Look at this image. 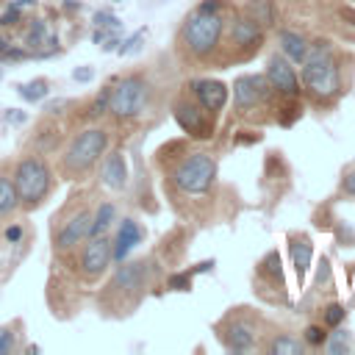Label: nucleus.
Instances as JSON below:
<instances>
[{
    "label": "nucleus",
    "mask_w": 355,
    "mask_h": 355,
    "mask_svg": "<svg viewBox=\"0 0 355 355\" xmlns=\"http://www.w3.org/2000/svg\"><path fill=\"white\" fill-rule=\"evenodd\" d=\"M169 288H180V291H189V288H191V272H180V275H172V277H169Z\"/></svg>",
    "instance_id": "nucleus-28"
},
{
    "label": "nucleus",
    "mask_w": 355,
    "mask_h": 355,
    "mask_svg": "<svg viewBox=\"0 0 355 355\" xmlns=\"http://www.w3.org/2000/svg\"><path fill=\"white\" fill-rule=\"evenodd\" d=\"M17 22H22V8L8 6V8L0 14V25H3V28H11V25H17Z\"/></svg>",
    "instance_id": "nucleus-26"
},
{
    "label": "nucleus",
    "mask_w": 355,
    "mask_h": 355,
    "mask_svg": "<svg viewBox=\"0 0 355 355\" xmlns=\"http://www.w3.org/2000/svg\"><path fill=\"white\" fill-rule=\"evenodd\" d=\"M114 297H125V308L139 305V294L144 288V261H125L116 266L111 283L105 286Z\"/></svg>",
    "instance_id": "nucleus-7"
},
{
    "label": "nucleus",
    "mask_w": 355,
    "mask_h": 355,
    "mask_svg": "<svg viewBox=\"0 0 355 355\" xmlns=\"http://www.w3.org/2000/svg\"><path fill=\"white\" fill-rule=\"evenodd\" d=\"M344 319V308L338 305V302H333V305H327V311H324V322L330 324V327H336L338 322Z\"/></svg>",
    "instance_id": "nucleus-29"
},
{
    "label": "nucleus",
    "mask_w": 355,
    "mask_h": 355,
    "mask_svg": "<svg viewBox=\"0 0 355 355\" xmlns=\"http://www.w3.org/2000/svg\"><path fill=\"white\" fill-rule=\"evenodd\" d=\"M211 114L197 103V100H178L175 103V122L180 125L183 133L194 136V139H211L214 133V122L208 119Z\"/></svg>",
    "instance_id": "nucleus-9"
},
{
    "label": "nucleus",
    "mask_w": 355,
    "mask_h": 355,
    "mask_svg": "<svg viewBox=\"0 0 355 355\" xmlns=\"http://www.w3.org/2000/svg\"><path fill=\"white\" fill-rule=\"evenodd\" d=\"M8 47H11V44H8V42H6V39H3V36H0V58H3V55H6V50H8Z\"/></svg>",
    "instance_id": "nucleus-39"
},
{
    "label": "nucleus",
    "mask_w": 355,
    "mask_h": 355,
    "mask_svg": "<svg viewBox=\"0 0 355 355\" xmlns=\"http://www.w3.org/2000/svg\"><path fill=\"white\" fill-rule=\"evenodd\" d=\"M216 178V161L208 153H191L175 172L172 180L186 194H205Z\"/></svg>",
    "instance_id": "nucleus-5"
},
{
    "label": "nucleus",
    "mask_w": 355,
    "mask_h": 355,
    "mask_svg": "<svg viewBox=\"0 0 355 355\" xmlns=\"http://www.w3.org/2000/svg\"><path fill=\"white\" fill-rule=\"evenodd\" d=\"M14 189H17V197H19V205L25 208H36L42 205V200L50 194L53 189V172L47 166V161L36 158V155H28L22 158L17 166H14Z\"/></svg>",
    "instance_id": "nucleus-2"
},
{
    "label": "nucleus",
    "mask_w": 355,
    "mask_h": 355,
    "mask_svg": "<svg viewBox=\"0 0 355 355\" xmlns=\"http://www.w3.org/2000/svg\"><path fill=\"white\" fill-rule=\"evenodd\" d=\"M269 80L261 78V75H241L236 83H233V97H236V108L239 111H247L258 103H263L269 97Z\"/></svg>",
    "instance_id": "nucleus-11"
},
{
    "label": "nucleus",
    "mask_w": 355,
    "mask_h": 355,
    "mask_svg": "<svg viewBox=\"0 0 355 355\" xmlns=\"http://www.w3.org/2000/svg\"><path fill=\"white\" fill-rule=\"evenodd\" d=\"M144 239V230L136 219H122L114 239H111V258L114 261H125L130 255V250Z\"/></svg>",
    "instance_id": "nucleus-14"
},
{
    "label": "nucleus",
    "mask_w": 355,
    "mask_h": 355,
    "mask_svg": "<svg viewBox=\"0 0 355 355\" xmlns=\"http://www.w3.org/2000/svg\"><path fill=\"white\" fill-rule=\"evenodd\" d=\"M14 349V338H11V330L8 327H0V355L11 352Z\"/></svg>",
    "instance_id": "nucleus-33"
},
{
    "label": "nucleus",
    "mask_w": 355,
    "mask_h": 355,
    "mask_svg": "<svg viewBox=\"0 0 355 355\" xmlns=\"http://www.w3.org/2000/svg\"><path fill=\"white\" fill-rule=\"evenodd\" d=\"M108 147V136L103 128H86L80 130L69 147L64 150L61 155V175H69V178H78V175H86L97 161L100 155L105 153Z\"/></svg>",
    "instance_id": "nucleus-1"
},
{
    "label": "nucleus",
    "mask_w": 355,
    "mask_h": 355,
    "mask_svg": "<svg viewBox=\"0 0 355 355\" xmlns=\"http://www.w3.org/2000/svg\"><path fill=\"white\" fill-rule=\"evenodd\" d=\"M114 216H116V208H114V202H103V205L97 208L94 219H92V230H89V239H92V236H105V233L111 230V222H114Z\"/></svg>",
    "instance_id": "nucleus-21"
},
{
    "label": "nucleus",
    "mask_w": 355,
    "mask_h": 355,
    "mask_svg": "<svg viewBox=\"0 0 355 355\" xmlns=\"http://www.w3.org/2000/svg\"><path fill=\"white\" fill-rule=\"evenodd\" d=\"M219 338H225V347L233 349V352H247V349H252V344H255V333H252V327L244 324V322L227 324L225 336L219 333Z\"/></svg>",
    "instance_id": "nucleus-16"
},
{
    "label": "nucleus",
    "mask_w": 355,
    "mask_h": 355,
    "mask_svg": "<svg viewBox=\"0 0 355 355\" xmlns=\"http://www.w3.org/2000/svg\"><path fill=\"white\" fill-rule=\"evenodd\" d=\"M250 11H252V17L258 14V19H255L258 25H261V22H266V25H269V19H272V14H269V6H266L263 0H252V3H250Z\"/></svg>",
    "instance_id": "nucleus-27"
},
{
    "label": "nucleus",
    "mask_w": 355,
    "mask_h": 355,
    "mask_svg": "<svg viewBox=\"0 0 355 355\" xmlns=\"http://www.w3.org/2000/svg\"><path fill=\"white\" fill-rule=\"evenodd\" d=\"M111 89H114V86H111V83H105V86H103V92L94 97V103H92V116H103V114L111 108Z\"/></svg>",
    "instance_id": "nucleus-25"
},
{
    "label": "nucleus",
    "mask_w": 355,
    "mask_h": 355,
    "mask_svg": "<svg viewBox=\"0 0 355 355\" xmlns=\"http://www.w3.org/2000/svg\"><path fill=\"white\" fill-rule=\"evenodd\" d=\"M94 25H97V28H105V25H108V28H119V19H116L111 11H97V14H94Z\"/></svg>",
    "instance_id": "nucleus-30"
},
{
    "label": "nucleus",
    "mask_w": 355,
    "mask_h": 355,
    "mask_svg": "<svg viewBox=\"0 0 355 355\" xmlns=\"http://www.w3.org/2000/svg\"><path fill=\"white\" fill-rule=\"evenodd\" d=\"M233 44H258L261 42V25L252 17H236L230 28Z\"/></svg>",
    "instance_id": "nucleus-17"
},
{
    "label": "nucleus",
    "mask_w": 355,
    "mask_h": 355,
    "mask_svg": "<svg viewBox=\"0 0 355 355\" xmlns=\"http://www.w3.org/2000/svg\"><path fill=\"white\" fill-rule=\"evenodd\" d=\"M0 78H3V69H0Z\"/></svg>",
    "instance_id": "nucleus-40"
},
{
    "label": "nucleus",
    "mask_w": 355,
    "mask_h": 355,
    "mask_svg": "<svg viewBox=\"0 0 355 355\" xmlns=\"http://www.w3.org/2000/svg\"><path fill=\"white\" fill-rule=\"evenodd\" d=\"M302 83L316 97H333L338 92V67L327 47V42H319L302 61Z\"/></svg>",
    "instance_id": "nucleus-4"
},
{
    "label": "nucleus",
    "mask_w": 355,
    "mask_h": 355,
    "mask_svg": "<svg viewBox=\"0 0 355 355\" xmlns=\"http://www.w3.org/2000/svg\"><path fill=\"white\" fill-rule=\"evenodd\" d=\"M92 219H94L92 208H80L78 214H72V216L67 219V225H61V227L55 230V250H58V252H69V250H75L78 244H83V241L89 239Z\"/></svg>",
    "instance_id": "nucleus-10"
},
{
    "label": "nucleus",
    "mask_w": 355,
    "mask_h": 355,
    "mask_svg": "<svg viewBox=\"0 0 355 355\" xmlns=\"http://www.w3.org/2000/svg\"><path fill=\"white\" fill-rule=\"evenodd\" d=\"M269 352L272 355H300L302 352V344L297 338H291V336H277V338H272Z\"/></svg>",
    "instance_id": "nucleus-24"
},
{
    "label": "nucleus",
    "mask_w": 355,
    "mask_h": 355,
    "mask_svg": "<svg viewBox=\"0 0 355 355\" xmlns=\"http://www.w3.org/2000/svg\"><path fill=\"white\" fill-rule=\"evenodd\" d=\"M111 261H114L111 258V236L108 233L105 236H92V239H86V244L78 255V269H80L83 280L94 283L108 269Z\"/></svg>",
    "instance_id": "nucleus-8"
},
{
    "label": "nucleus",
    "mask_w": 355,
    "mask_h": 355,
    "mask_svg": "<svg viewBox=\"0 0 355 355\" xmlns=\"http://www.w3.org/2000/svg\"><path fill=\"white\" fill-rule=\"evenodd\" d=\"M144 100H147V83L141 78H122L119 83H114L108 111L116 119H130L144 108Z\"/></svg>",
    "instance_id": "nucleus-6"
},
{
    "label": "nucleus",
    "mask_w": 355,
    "mask_h": 355,
    "mask_svg": "<svg viewBox=\"0 0 355 355\" xmlns=\"http://www.w3.org/2000/svg\"><path fill=\"white\" fill-rule=\"evenodd\" d=\"M100 178H103V186H108L111 191H122L128 186V166H125L122 153L105 155L103 169H100Z\"/></svg>",
    "instance_id": "nucleus-15"
},
{
    "label": "nucleus",
    "mask_w": 355,
    "mask_h": 355,
    "mask_svg": "<svg viewBox=\"0 0 355 355\" xmlns=\"http://www.w3.org/2000/svg\"><path fill=\"white\" fill-rule=\"evenodd\" d=\"M17 94L25 100V103H39L47 97V80L44 78H33L28 83H19L17 86Z\"/></svg>",
    "instance_id": "nucleus-22"
},
{
    "label": "nucleus",
    "mask_w": 355,
    "mask_h": 355,
    "mask_svg": "<svg viewBox=\"0 0 355 355\" xmlns=\"http://www.w3.org/2000/svg\"><path fill=\"white\" fill-rule=\"evenodd\" d=\"M266 80L275 92L286 94V97H294L300 92V80H297V72L294 67L288 64V58L283 55H272L269 64H266Z\"/></svg>",
    "instance_id": "nucleus-13"
},
{
    "label": "nucleus",
    "mask_w": 355,
    "mask_h": 355,
    "mask_svg": "<svg viewBox=\"0 0 355 355\" xmlns=\"http://www.w3.org/2000/svg\"><path fill=\"white\" fill-rule=\"evenodd\" d=\"M311 255H313V247H311V241L305 236H300V239L291 241V258H294V269H297V277L300 280L305 277V272L311 266Z\"/></svg>",
    "instance_id": "nucleus-19"
},
{
    "label": "nucleus",
    "mask_w": 355,
    "mask_h": 355,
    "mask_svg": "<svg viewBox=\"0 0 355 355\" xmlns=\"http://www.w3.org/2000/svg\"><path fill=\"white\" fill-rule=\"evenodd\" d=\"M222 28H225V19L219 11H194L180 31V42L191 55L208 58L219 44Z\"/></svg>",
    "instance_id": "nucleus-3"
},
{
    "label": "nucleus",
    "mask_w": 355,
    "mask_h": 355,
    "mask_svg": "<svg viewBox=\"0 0 355 355\" xmlns=\"http://www.w3.org/2000/svg\"><path fill=\"white\" fill-rule=\"evenodd\" d=\"M19 236H22V227H19V225H14V227L6 230V239H8V241H17Z\"/></svg>",
    "instance_id": "nucleus-38"
},
{
    "label": "nucleus",
    "mask_w": 355,
    "mask_h": 355,
    "mask_svg": "<svg viewBox=\"0 0 355 355\" xmlns=\"http://www.w3.org/2000/svg\"><path fill=\"white\" fill-rule=\"evenodd\" d=\"M280 47H283V53H286V58L288 61H305V55H308V42L300 36V33H294V31H280Z\"/></svg>",
    "instance_id": "nucleus-18"
},
{
    "label": "nucleus",
    "mask_w": 355,
    "mask_h": 355,
    "mask_svg": "<svg viewBox=\"0 0 355 355\" xmlns=\"http://www.w3.org/2000/svg\"><path fill=\"white\" fill-rule=\"evenodd\" d=\"M139 44H141V31H139V33H136V36H130V39H128V42H125V47H122V50H119V53H125V55H128V53H130V50H139Z\"/></svg>",
    "instance_id": "nucleus-35"
},
{
    "label": "nucleus",
    "mask_w": 355,
    "mask_h": 355,
    "mask_svg": "<svg viewBox=\"0 0 355 355\" xmlns=\"http://www.w3.org/2000/svg\"><path fill=\"white\" fill-rule=\"evenodd\" d=\"M324 338H327L324 330L316 327V324H311V327L305 330V341H308V344H324Z\"/></svg>",
    "instance_id": "nucleus-32"
},
{
    "label": "nucleus",
    "mask_w": 355,
    "mask_h": 355,
    "mask_svg": "<svg viewBox=\"0 0 355 355\" xmlns=\"http://www.w3.org/2000/svg\"><path fill=\"white\" fill-rule=\"evenodd\" d=\"M61 108H67V100H55V103H50V105H44V111H50V114H58Z\"/></svg>",
    "instance_id": "nucleus-37"
},
{
    "label": "nucleus",
    "mask_w": 355,
    "mask_h": 355,
    "mask_svg": "<svg viewBox=\"0 0 355 355\" xmlns=\"http://www.w3.org/2000/svg\"><path fill=\"white\" fill-rule=\"evenodd\" d=\"M94 78V67H78L75 72H72V80H78V83H86V80H92Z\"/></svg>",
    "instance_id": "nucleus-34"
},
{
    "label": "nucleus",
    "mask_w": 355,
    "mask_h": 355,
    "mask_svg": "<svg viewBox=\"0 0 355 355\" xmlns=\"http://www.w3.org/2000/svg\"><path fill=\"white\" fill-rule=\"evenodd\" d=\"M19 205V197H17V189H14V180L0 175V219L11 216Z\"/></svg>",
    "instance_id": "nucleus-20"
},
{
    "label": "nucleus",
    "mask_w": 355,
    "mask_h": 355,
    "mask_svg": "<svg viewBox=\"0 0 355 355\" xmlns=\"http://www.w3.org/2000/svg\"><path fill=\"white\" fill-rule=\"evenodd\" d=\"M194 100L208 111V114H219L227 103V86L222 80H214V78H200V80H191L189 83Z\"/></svg>",
    "instance_id": "nucleus-12"
},
{
    "label": "nucleus",
    "mask_w": 355,
    "mask_h": 355,
    "mask_svg": "<svg viewBox=\"0 0 355 355\" xmlns=\"http://www.w3.org/2000/svg\"><path fill=\"white\" fill-rule=\"evenodd\" d=\"M25 42H28V47L42 50L44 42H50V28H47V22L31 19V25H28V31H25Z\"/></svg>",
    "instance_id": "nucleus-23"
},
{
    "label": "nucleus",
    "mask_w": 355,
    "mask_h": 355,
    "mask_svg": "<svg viewBox=\"0 0 355 355\" xmlns=\"http://www.w3.org/2000/svg\"><path fill=\"white\" fill-rule=\"evenodd\" d=\"M341 186H344V191H347V194H355V169L344 175V180H341Z\"/></svg>",
    "instance_id": "nucleus-36"
},
{
    "label": "nucleus",
    "mask_w": 355,
    "mask_h": 355,
    "mask_svg": "<svg viewBox=\"0 0 355 355\" xmlns=\"http://www.w3.org/2000/svg\"><path fill=\"white\" fill-rule=\"evenodd\" d=\"M263 272H269V275H275V277H280V255L277 252H269L266 258H263Z\"/></svg>",
    "instance_id": "nucleus-31"
}]
</instances>
